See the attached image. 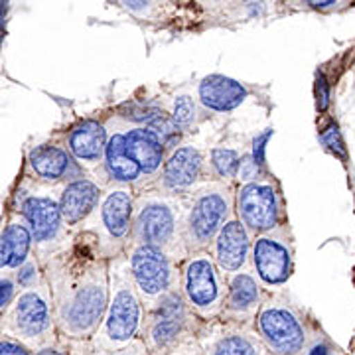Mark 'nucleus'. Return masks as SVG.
<instances>
[{"instance_id":"1","label":"nucleus","mask_w":355,"mask_h":355,"mask_svg":"<svg viewBox=\"0 0 355 355\" xmlns=\"http://www.w3.org/2000/svg\"><path fill=\"white\" fill-rule=\"evenodd\" d=\"M64 257L58 282V322L65 336L91 340L109 302V261L85 231Z\"/></svg>"},{"instance_id":"2","label":"nucleus","mask_w":355,"mask_h":355,"mask_svg":"<svg viewBox=\"0 0 355 355\" xmlns=\"http://www.w3.org/2000/svg\"><path fill=\"white\" fill-rule=\"evenodd\" d=\"M144 304L130 279L127 257L109 261V302L99 330L91 338L95 352H114L140 340Z\"/></svg>"},{"instance_id":"3","label":"nucleus","mask_w":355,"mask_h":355,"mask_svg":"<svg viewBox=\"0 0 355 355\" xmlns=\"http://www.w3.org/2000/svg\"><path fill=\"white\" fill-rule=\"evenodd\" d=\"M184 198L162 193L156 188L137 191L132 216V241L146 245L182 263L188 251L184 245Z\"/></svg>"},{"instance_id":"4","label":"nucleus","mask_w":355,"mask_h":355,"mask_svg":"<svg viewBox=\"0 0 355 355\" xmlns=\"http://www.w3.org/2000/svg\"><path fill=\"white\" fill-rule=\"evenodd\" d=\"M235 216V186L207 180L184 196V245L188 254L207 251L219 229Z\"/></svg>"},{"instance_id":"5","label":"nucleus","mask_w":355,"mask_h":355,"mask_svg":"<svg viewBox=\"0 0 355 355\" xmlns=\"http://www.w3.org/2000/svg\"><path fill=\"white\" fill-rule=\"evenodd\" d=\"M135 198L137 191L130 186H107L97 209L81 227L93 237L107 261L125 254L132 241Z\"/></svg>"},{"instance_id":"6","label":"nucleus","mask_w":355,"mask_h":355,"mask_svg":"<svg viewBox=\"0 0 355 355\" xmlns=\"http://www.w3.org/2000/svg\"><path fill=\"white\" fill-rule=\"evenodd\" d=\"M202 326L203 322L191 312L180 291H174L144 310L140 340L150 355H168L178 345L196 340Z\"/></svg>"},{"instance_id":"7","label":"nucleus","mask_w":355,"mask_h":355,"mask_svg":"<svg viewBox=\"0 0 355 355\" xmlns=\"http://www.w3.org/2000/svg\"><path fill=\"white\" fill-rule=\"evenodd\" d=\"M178 291L191 312L207 324L221 318L227 294V277L219 270L209 251H196L180 263Z\"/></svg>"},{"instance_id":"8","label":"nucleus","mask_w":355,"mask_h":355,"mask_svg":"<svg viewBox=\"0 0 355 355\" xmlns=\"http://www.w3.org/2000/svg\"><path fill=\"white\" fill-rule=\"evenodd\" d=\"M253 328L272 355H302L312 343L300 310L280 292H266Z\"/></svg>"},{"instance_id":"9","label":"nucleus","mask_w":355,"mask_h":355,"mask_svg":"<svg viewBox=\"0 0 355 355\" xmlns=\"http://www.w3.org/2000/svg\"><path fill=\"white\" fill-rule=\"evenodd\" d=\"M235 217L253 235L288 223L280 184L272 174L235 186Z\"/></svg>"},{"instance_id":"10","label":"nucleus","mask_w":355,"mask_h":355,"mask_svg":"<svg viewBox=\"0 0 355 355\" xmlns=\"http://www.w3.org/2000/svg\"><path fill=\"white\" fill-rule=\"evenodd\" d=\"M130 279L139 292L144 310H148L170 292L178 291L180 263L158 249L130 243L125 251Z\"/></svg>"},{"instance_id":"11","label":"nucleus","mask_w":355,"mask_h":355,"mask_svg":"<svg viewBox=\"0 0 355 355\" xmlns=\"http://www.w3.org/2000/svg\"><path fill=\"white\" fill-rule=\"evenodd\" d=\"M251 270L266 292L279 291L291 280L294 272V241L288 223L254 235Z\"/></svg>"},{"instance_id":"12","label":"nucleus","mask_w":355,"mask_h":355,"mask_svg":"<svg viewBox=\"0 0 355 355\" xmlns=\"http://www.w3.org/2000/svg\"><path fill=\"white\" fill-rule=\"evenodd\" d=\"M107 146L103 156L101 170L97 172L95 180L103 188L107 186H130L135 191L144 190L146 180L142 176V170L132 160L127 148V121L119 114H111L107 121Z\"/></svg>"},{"instance_id":"13","label":"nucleus","mask_w":355,"mask_h":355,"mask_svg":"<svg viewBox=\"0 0 355 355\" xmlns=\"http://www.w3.org/2000/svg\"><path fill=\"white\" fill-rule=\"evenodd\" d=\"M205 182V150L193 144H180L168 153L164 166L150 188L184 198Z\"/></svg>"},{"instance_id":"14","label":"nucleus","mask_w":355,"mask_h":355,"mask_svg":"<svg viewBox=\"0 0 355 355\" xmlns=\"http://www.w3.org/2000/svg\"><path fill=\"white\" fill-rule=\"evenodd\" d=\"M203 355H272L261 342L253 326L214 320L198 334Z\"/></svg>"},{"instance_id":"15","label":"nucleus","mask_w":355,"mask_h":355,"mask_svg":"<svg viewBox=\"0 0 355 355\" xmlns=\"http://www.w3.org/2000/svg\"><path fill=\"white\" fill-rule=\"evenodd\" d=\"M20 216L30 227L34 243L51 247L62 243L69 231L60 209V193H28L20 202Z\"/></svg>"},{"instance_id":"16","label":"nucleus","mask_w":355,"mask_h":355,"mask_svg":"<svg viewBox=\"0 0 355 355\" xmlns=\"http://www.w3.org/2000/svg\"><path fill=\"white\" fill-rule=\"evenodd\" d=\"M253 233L233 216L223 227L219 229L216 239L209 245V254L214 257L219 270L229 277L251 268V247Z\"/></svg>"},{"instance_id":"17","label":"nucleus","mask_w":355,"mask_h":355,"mask_svg":"<svg viewBox=\"0 0 355 355\" xmlns=\"http://www.w3.org/2000/svg\"><path fill=\"white\" fill-rule=\"evenodd\" d=\"M265 294L266 291L251 268L229 275L225 304L219 320L241 326H253L257 312L265 300Z\"/></svg>"},{"instance_id":"18","label":"nucleus","mask_w":355,"mask_h":355,"mask_svg":"<svg viewBox=\"0 0 355 355\" xmlns=\"http://www.w3.org/2000/svg\"><path fill=\"white\" fill-rule=\"evenodd\" d=\"M10 324L18 338L26 342H38L50 336L53 330V316L48 296L36 286L22 292L14 302Z\"/></svg>"},{"instance_id":"19","label":"nucleus","mask_w":355,"mask_h":355,"mask_svg":"<svg viewBox=\"0 0 355 355\" xmlns=\"http://www.w3.org/2000/svg\"><path fill=\"white\" fill-rule=\"evenodd\" d=\"M107 123L97 119H85L77 123L67 135V150L85 172L95 174L101 170L105 146H107Z\"/></svg>"},{"instance_id":"20","label":"nucleus","mask_w":355,"mask_h":355,"mask_svg":"<svg viewBox=\"0 0 355 355\" xmlns=\"http://www.w3.org/2000/svg\"><path fill=\"white\" fill-rule=\"evenodd\" d=\"M103 191L105 188L101 184L87 174L64 184V188L60 190V209L65 225L69 229L83 227V223L93 216L101 202Z\"/></svg>"},{"instance_id":"21","label":"nucleus","mask_w":355,"mask_h":355,"mask_svg":"<svg viewBox=\"0 0 355 355\" xmlns=\"http://www.w3.org/2000/svg\"><path fill=\"white\" fill-rule=\"evenodd\" d=\"M249 87L227 76H205L196 87V99L205 113L231 114L249 99Z\"/></svg>"},{"instance_id":"22","label":"nucleus","mask_w":355,"mask_h":355,"mask_svg":"<svg viewBox=\"0 0 355 355\" xmlns=\"http://www.w3.org/2000/svg\"><path fill=\"white\" fill-rule=\"evenodd\" d=\"M28 164L32 172L50 184H67L76 178L85 176V170L77 164L67 148L58 144H40L28 153Z\"/></svg>"},{"instance_id":"23","label":"nucleus","mask_w":355,"mask_h":355,"mask_svg":"<svg viewBox=\"0 0 355 355\" xmlns=\"http://www.w3.org/2000/svg\"><path fill=\"white\" fill-rule=\"evenodd\" d=\"M127 148L128 154L132 156V160L139 164L142 170V176L146 180V186L150 188L156 178L160 174L162 166L166 162L168 150L160 139L154 135L148 127H140V125H127Z\"/></svg>"},{"instance_id":"24","label":"nucleus","mask_w":355,"mask_h":355,"mask_svg":"<svg viewBox=\"0 0 355 355\" xmlns=\"http://www.w3.org/2000/svg\"><path fill=\"white\" fill-rule=\"evenodd\" d=\"M34 237L24 219L10 221L0 233V268H20L32 253Z\"/></svg>"},{"instance_id":"25","label":"nucleus","mask_w":355,"mask_h":355,"mask_svg":"<svg viewBox=\"0 0 355 355\" xmlns=\"http://www.w3.org/2000/svg\"><path fill=\"white\" fill-rule=\"evenodd\" d=\"M241 150L231 146H211L205 150V174L207 180L223 182L229 186H235Z\"/></svg>"},{"instance_id":"26","label":"nucleus","mask_w":355,"mask_h":355,"mask_svg":"<svg viewBox=\"0 0 355 355\" xmlns=\"http://www.w3.org/2000/svg\"><path fill=\"white\" fill-rule=\"evenodd\" d=\"M166 111L170 114V119L174 121L182 132H190L200 125L202 121L203 109L200 107L198 99L188 93V91H178L170 97V101L166 103Z\"/></svg>"},{"instance_id":"27","label":"nucleus","mask_w":355,"mask_h":355,"mask_svg":"<svg viewBox=\"0 0 355 355\" xmlns=\"http://www.w3.org/2000/svg\"><path fill=\"white\" fill-rule=\"evenodd\" d=\"M128 16L140 22H162L176 10L178 0H113Z\"/></svg>"},{"instance_id":"28","label":"nucleus","mask_w":355,"mask_h":355,"mask_svg":"<svg viewBox=\"0 0 355 355\" xmlns=\"http://www.w3.org/2000/svg\"><path fill=\"white\" fill-rule=\"evenodd\" d=\"M279 0H235L223 12L217 14L219 20H235V22H251L261 20L270 14Z\"/></svg>"},{"instance_id":"29","label":"nucleus","mask_w":355,"mask_h":355,"mask_svg":"<svg viewBox=\"0 0 355 355\" xmlns=\"http://www.w3.org/2000/svg\"><path fill=\"white\" fill-rule=\"evenodd\" d=\"M320 140H322V144L330 150L334 156H338V158H342L345 160V156H347V148H345V142L342 139V132H340V127L334 123V121H328L324 127L320 128Z\"/></svg>"},{"instance_id":"30","label":"nucleus","mask_w":355,"mask_h":355,"mask_svg":"<svg viewBox=\"0 0 355 355\" xmlns=\"http://www.w3.org/2000/svg\"><path fill=\"white\" fill-rule=\"evenodd\" d=\"M300 4L298 10H312V12L334 14L342 12L355 4V0H296Z\"/></svg>"},{"instance_id":"31","label":"nucleus","mask_w":355,"mask_h":355,"mask_svg":"<svg viewBox=\"0 0 355 355\" xmlns=\"http://www.w3.org/2000/svg\"><path fill=\"white\" fill-rule=\"evenodd\" d=\"M266 174H270V172H265L261 166L257 164L253 160V156L247 153L241 154V160H239V170H237V180H235V186L237 184H247V182H254V180H259V178L266 176Z\"/></svg>"},{"instance_id":"32","label":"nucleus","mask_w":355,"mask_h":355,"mask_svg":"<svg viewBox=\"0 0 355 355\" xmlns=\"http://www.w3.org/2000/svg\"><path fill=\"white\" fill-rule=\"evenodd\" d=\"M272 135H275L272 128H265L263 132L254 135L253 140H251V146H249V154L253 156L254 162L261 166L265 172H268V164H266V144H268V140H270Z\"/></svg>"},{"instance_id":"33","label":"nucleus","mask_w":355,"mask_h":355,"mask_svg":"<svg viewBox=\"0 0 355 355\" xmlns=\"http://www.w3.org/2000/svg\"><path fill=\"white\" fill-rule=\"evenodd\" d=\"M16 270H18L16 272V280H18L20 286H24V288L36 286V282H38V266L34 265L30 259L20 268H16Z\"/></svg>"},{"instance_id":"34","label":"nucleus","mask_w":355,"mask_h":355,"mask_svg":"<svg viewBox=\"0 0 355 355\" xmlns=\"http://www.w3.org/2000/svg\"><path fill=\"white\" fill-rule=\"evenodd\" d=\"M330 107V85L324 76H318L316 79V109L320 113H326Z\"/></svg>"},{"instance_id":"35","label":"nucleus","mask_w":355,"mask_h":355,"mask_svg":"<svg viewBox=\"0 0 355 355\" xmlns=\"http://www.w3.org/2000/svg\"><path fill=\"white\" fill-rule=\"evenodd\" d=\"M95 355H150L146 345L142 340H137V342L128 343L121 349H114V352H95Z\"/></svg>"},{"instance_id":"36","label":"nucleus","mask_w":355,"mask_h":355,"mask_svg":"<svg viewBox=\"0 0 355 355\" xmlns=\"http://www.w3.org/2000/svg\"><path fill=\"white\" fill-rule=\"evenodd\" d=\"M0 355H32L24 343L16 340H0Z\"/></svg>"},{"instance_id":"37","label":"nucleus","mask_w":355,"mask_h":355,"mask_svg":"<svg viewBox=\"0 0 355 355\" xmlns=\"http://www.w3.org/2000/svg\"><path fill=\"white\" fill-rule=\"evenodd\" d=\"M168 355H203L202 352V345L198 342V338L196 340H190V342L182 343V345H178L174 352H170Z\"/></svg>"},{"instance_id":"38","label":"nucleus","mask_w":355,"mask_h":355,"mask_svg":"<svg viewBox=\"0 0 355 355\" xmlns=\"http://www.w3.org/2000/svg\"><path fill=\"white\" fill-rule=\"evenodd\" d=\"M14 282L10 279H0V308L8 304L14 298Z\"/></svg>"},{"instance_id":"39","label":"nucleus","mask_w":355,"mask_h":355,"mask_svg":"<svg viewBox=\"0 0 355 355\" xmlns=\"http://www.w3.org/2000/svg\"><path fill=\"white\" fill-rule=\"evenodd\" d=\"M198 4H202V6H205L207 10L211 14H219V12H223L227 6H231L235 0H196Z\"/></svg>"},{"instance_id":"40","label":"nucleus","mask_w":355,"mask_h":355,"mask_svg":"<svg viewBox=\"0 0 355 355\" xmlns=\"http://www.w3.org/2000/svg\"><path fill=\"white\" fill-rule=\"evenodd\" d=\"M302 355H328V347L324 345L322 342H312L308 347H306Z\"/></svg>"},{"instance_id":"41","label":"nucleus","mask_w":355,"mask_h":355,"mask_svg":"<svg viewBox=\"0 0 355 355\" xmlns=\"http://www.w3.org/2000/svg\"><path fill=\"white\" fill-rule=\"evenodd\" d=\"M32 355H69V352H65L62 347H53V345H46V347H40L36 354Z\"/></svg>"}]
</instances>
